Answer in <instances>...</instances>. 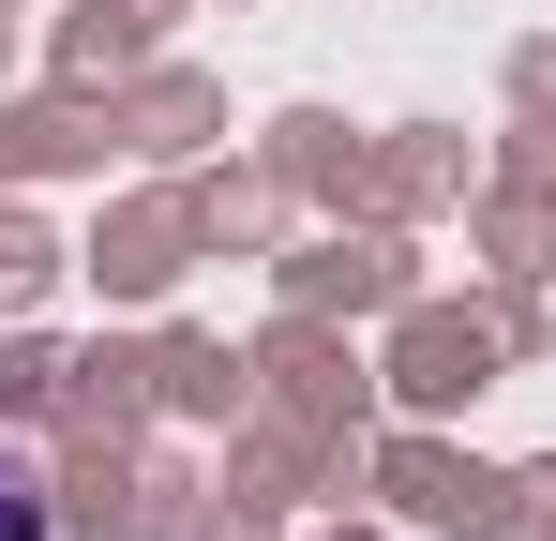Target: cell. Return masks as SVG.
<instances>
[{
    "mask_svg": "<svg viewBox=\"0 0 556 541\" xmlns=\"http://www.w3.org/2000/svg\"><path fill=\"white\" fill-rule=\"evenodd\" d=\"M0 541H61V496H46V466L0 437Z\"/></svg>",
    "mask_w": 556,
    "mask_h": 541,
    "instance_id": "cell-1",
    "label": "cell"
}]
</instances>
